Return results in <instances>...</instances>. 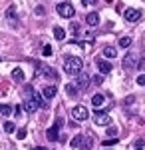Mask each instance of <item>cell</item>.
Returning <instances> with one entry per match:
<instances>
[{
    "mask_svg": "<svg viewBox=\"0 0 145 150\" xmlns=\"http://www.w3.org/2000/svg\"><path fill=\"white\" fill-rule=\"evenodd\" d=\"M34 150H46V148H44V146H36Z\"/></svg>",
    "mask_w": 145,
    "mask_h": 150,
    "instance_id": "8d00e7d4",
    "label": "cell"
},
{
    "mask_svg": "<svg viewBox=\"0 0 145 150\" xmlns=\"http://www.w3.org/2000/svg\"><path fill=\"white\" fill-rule=\"evenodd\" d=\"M14 114H16V116L22 114V106H16V108H14Z\"/></svg>",
    "mask_w": 145,
    "mask_h": 150,
    "instance_id": "e575fe53",
    "label": "cell"
},
{
    "mask_svg": "<svg viewBox=\"0 0 145 150\" xmlns=\"http://www.w3.org/2000/svg\"><path fill=\"white\" fill-rule=\"evenodd\" d=\"M6 16H8L10 20H14V18H16V8H14V6H10V8L6 10Z\"/></svg>",
    "mask_w": 145,
    "mask_h": 150,
    "instance_id": "484cf974",
    "label": "cell"
},
{
    "mask_svg": "<svg viewBox=\"0 0 145 150\" xmlns=\"http://www.w3.org/2000/svg\"><path fill=\"white\" fill-rule=\"evenodd\" d=\"M103 56L112 60V58L117 56V50H115V48H112V46H105V48H103Z\"/></svg>",
    "mask_w": 145,
    "mask_h": 150,
    "instance_id": "2e32d148",
    "label": "cell"
},
{
    "mask_svg": "<svg viewBox=\"0 0 145 150\" xmlns=\"http://www.w3.org/2000/svg\"><path fill=\"white\" fill-rule=\"evenodd\" d=\"M84 68V60L79 56H68L64 60V70H66V74H72V76H76L79 74Z\"/></svg>",
    "mask_w": 145,
    "mask_h": 150,
    "instance_id": "6da1fadb",
    "label": "cell"
},
{
    "mask_svg": "<svg viewBox=\"0 0 145 150\" xmlns=\"http://www.w3.org/2000/svg\"><path fill=\"white\" fill-rule=\"evenodd\" d=\"M117 142V138H105L103 140V146H112V144H115Z\"/></svg>",
    "mask_w": 145,
    "mask_h": 150,
    "instance_id": "f546056e",
    "label": "cell"
},
{
    "mask_svg": "<svg viewBox=\"0 0 145 150\" xmlns=\"http://www.w3.org/2000/svg\"><path fill=\"white\" fill-rule=\"evenodd\" d=\"M131 42H133V40H131L129 36H123V38H119V46H121V48H129V46H131Z\"/></svg>",
    "mask_w": 145,
    "mask_h": 150,
    "instance_id": "d6986e66",
    "label": "cell"
},
{
    "mask_svg": "<svg viewBox=\"0 0 145 150\" xmlns=\"http://www.w3.org/2000/svg\"><path fill=\"white\" fill-rule=\"evenodd\" d=\"M91 80H93V84H101V82H103V74H96Z\"/></svg>",
    "mask_w": 145,
    "mask_h": 150,
    "instance_id": "f1b7e54d",
    "label": "cell"
},
{
    "mask_svg": "<svg viewBox=\"0 0 145 150\" xmlns=\"http://www.w3.org/2000/svg\"><path fill=\"white\" fill-rule=\"evenodd\" d=\"M91 144H93V140L91 138H88V136H84V140H82V150H91Z\"/></svg>",
    "mask_w": 145,
    "mask_h": 150,
    "instance_id": "ac0fdd59",
    "label": "cell"
},
{
    "mask_svg": "<svg viewBox=\"0 0 145 150\" xmlns=\"http://www.w3.org/2000/svg\"><path fill=\"white\" fill-rule=\"evenodd\" d=\"M123 16H125L127 22H137V20L141 18V10H137V8H127V10L123 12Z\"/></svg>",
    "mask_w": 145,
    "mask_h": 150,
    "instance_id": "ba28073f",
    "label": "cell"
},
{
    "mask_svg": "<svg viewBox=\"0 0 145 150\" xmlns=\"http://www.w3.org/2000/svg\"><path fill=\"white\" fill-rule=\"evenodd\" d=\"M54 38H56V40H64V38H66V30H64L62 26H54Z\"/></svg>",
    "mask_w": 145,
    "mask_h": 150,
    "instance_id": "5bb4252c",
    "label": "cell"
},
{
    "mask_svg": "<svg viewBox=\"0 0 145 150\" xmlns=\"http://www.w3.org/2000/svg\"><path fill=\"white\" fill-rule=\"evenodd\" d=\"M58 92V88L54 86V84H48V86H44V98L46 100H50V98H54Z\"/></svg>",
    "mask_w": 145,
    "mask_h": 150,
    "instance_id": "8fae6325",
    "label": "cell"
},
{
    "mask_svg": "<svg viewBox=\"0 0 145 150\" xmlns=\"http://www.w3.org/2000/svg\"><path fill=\"white\" fill-rule=\"evenodd\" d=\"M4 132H8V134H12V132H16V126H14V122H4Z\"/></svg>",
    "mask_w": 145,
    "mask_h": 150,
    "instance_id": "603a6c76",
    "label": "cell"
},
{
    "mask_svg": "<svg viewBox=\"0 0 145 150\" xmlns=\"http://www.w3.org/2000/svg\"><path fill=\"white\" fill-rule=\"evenodd\" d=\"M52 54H54L52 46H44V56H52Z\"/></svg>",
    "mask_w": 145,
    "mask_h": 150,
    "instance_id": "4dcf8cb0",
    "label": "cell"
},
{
    "mask_svg": "<svg viewBox=\"0 0 145 150\" xmlns=\"http://www.w3.org/2000/svg\"><path fill=\"white\" fill-rule=\"evenodd\" d=\"M105 134H107V138H115V134H117V128H115V126H109Z\"/></svg>",
    "mask_w": 145,
    "mask_h": 150,
    "instance_id": "d4e9b609",
    "label": "cell"
},
{
    "mask_svg": "<svg viewBox=\"0 0 145 150\" xmlns=\"http://www.w3.org/2000/svg\"><path fill=\"white\" fill-rule=\"evenodd\" d=\"M96 64H98V70H100V74H109L113 70V66H112V62L109 60H103V58H96Z\"/></svg>",
    "mask_w": 145,
    "mask_h": 150,
    "instance_id": "8992f818",
    "label": "cell"
},
{
    "mask_svg": "<svg viewBox=\"0 0 145 150\" xmlns=\"http://www.w3.org/2000/svg\"><path fill=\"white\" fill-rule=\"evenodd\" d=\"M24 110H26V112H30V114H34V112L38 110V106H36L32 100H26V102H24Z\"/></svg>",
    "mask_w": 145,
    "mask_h": 150,
    "instance_id": "e0dca14e",
    "label": "cell"
},
{
    "mask_svg": "<svg viewBox=\"0 0 145 150\" xmlns=\"http://www.w3.org/2000/svg\"><path fill=\"white\" fill-rule=\"evenodd\" d=\"M0 60H2V56H0Z\"/></svg>",
    "mask_w": 145,
    "mask_h": 150,
    "instance_id": "f35d334b",
    "label": "cell"
},
{
    "mask_svg": "<svg viewBox=\"0 0 145 150\" xmlns=\"http://www.w3.org/2000/svg\"><path fill=\"white\" fill-rule=\"evenodd\" d=\"M96 0H82V6H93Z\"/></svg>",
    "mask_w": 145,
    "mask_h": 150,
    "instance_id": "d6a6232c",
    "label": "cell"
},
{
    "mask_svg": "<svg viewBox=\"0 0 145 150\" xmlns=\"http://www.w3.org/2000/svg\"><path fill=\"white\" fill-rule=\"evenodd\" d=\"M42 70H44V76L52 78V80H58V74L54 72V68H42Z\"/></svg>",
    "mask_w": 145,
    "mask_h": 150,
    "instance_id": "ffe728a7",
    "label": "cell"
},
{
    "mask_svg": "<svg viewBox=\"0 0 145 150\" xmlns=\"http://www.w3.org/2000/svg\"><path fill=\"white\" fill-rule=\"evenodd\" d=\"M54 124H56L58 128H62V126H64V120H62V118H56V122H54Z\"/></svg>",
    "mask_w": 145,
    "mask_h": 150,
    "instance_id": "836d02e7",
    "label": "cell"
},
{
    "mask_svg": "<svg viewBox=\"0 0 145 150\" xmlns=\"http://www.w3.org/2000/svg\"><path fill=\"white\" fill-rule=\"evenodd\" d=\"M135 150H143V146H135Z\"/></svg>",
    "mask_w": 145,
    "mask_h": 150,
    "instance_id": "74e56055",
    "label": "cell"
},
{
    "mask_svg": "<svg viewBox=\"0 0 145 150\" xmlns=\"http://www.w3.org/2000/svg\"><path fill=\"white\" fill-rule=\"evenodd\" d=\"M72 116H74L78 122H84V120L89 116V112H88V108H86V106L78 104V106H74V108H72Z\"/></svg>",
    "mask_w": 145,
    "mask_h": 150,
    "instance_id": "277c9868",
    "label": "cell"
},
{
    "mask_svg": "<svg viewBox=\"0 0 145 150\" xmlns=\"http://www.w3.org/2000/svg\"><path fill=\"white\" fill-rule=\"evenodd\" d=\"M82 140H84V136H82V134H78V136H74V138H72V142H70V144H72V148H79Z\"/></svg>",
    "mask_w": 145,
    "mask_h": 150,
    "instance_id": "44dd1931",
    "label": "cell"
},
{
    "mask_svg": "<svg viewBox=\"0 0 145 150\" xmlns=\"http://www.w3.org/2000/svg\"><path fill=\"white\" fill-rule=\"evenodd\" d=\"M137 84H139V86H145V74H139V76H137Z\"/></svg>",
    "mask_w": 145,
    "mask_h": 150,
    "instance_id": "1f68e13d",
    "label": "cell"
},
{
    "mask_svg": "<svg viewBox=\"0 0 145 150\" xmlns=\"http://www.w3.org/2000/svg\"><path fill=\"white\" fill-rule=\"evenodd\" d=\"M56 10L60 16H64V18H74V14H76V8L70 4V2H60L56 6Z\"/></svg>",
    "mask_w": 145,
    "mask_h": 150,
    "instance_id": "7a4b0ae2",
    "label": "cell"
},
{
    "mask_svg": "<svg viewBox=\"0 0 145 150\" xmlns=\"http://www.w3.org/2000/svg\"><path fill=\"white\" fill-rule=\"evenodd\" d=\"M139 62H137V56L135 54H127V56L123 58V70H137L139 68Z\"/></svg>",
    "mask_w": 145,
    "mask_h": 150,
    "instance_id": "5b68a950",
    "label": "cell"
},
{
    "mask_svg": "<svg viewBox=\"0 0 145 150\" xmlns=\"http://www.w3.org/2000/svg\"><path fill=\"white\" fill-rule=\"evenodd\" d=\"M16 136H18V140H24V138H26V128H20V130H16Z\"/></svg>",
    "mask_w": 145,
    "mask_h": 150,
    "instance_id": "4316f807",
    "label": "cell"
},
{
    "mask_svg": "<svg viewBox=\"0 0 145 150\" xmlns=\"http://www.w3.org/2000/svg\"><path fill=\"white\" fill-rule=\"evenodd\" d=\"M66 92L70 96H76L78 94V88H76V84H66Z\"/></svg>",
    "mask_w": 145,
    "mask_h": 150,
    "instance_id": "cb8c5ba5",
    "label": "cell"
},
{
    "mask_svg": "<svg viewBox=\"0 0 145 150\" xmlns=\"http://www.w3.org/2000/svg\"><path fill=\"white\" fill-rule=\"evenodd\" d=\"M70 30H72L74 34H79V24H78V22H72V26H70Z\"/></svg>",
    "mask_w": 145,
    "mask_h": 150,
    "instance_id": "83f0119b",
    "label": "cell"
},
{
    "mask_svg": "<svg viewBox=\"0 0 145 150\" xmlns=\"http://www.w3.org/2000/svg\"><path fill=\"white\" fill-rule=\"evenodd\" d=\"M12 78H14L16 82H24V78H26V76H24V70L14 68V70H12Z\"/></svg>",
    "mask_w": 145,
    "mask_h": 150,
    "instance_id": "9a60e30c",
    "label": "cell"
},
{
    "mask_svg": "<svg viewBox=\"0 0 145 150\" xmlns=\"http://www.w3.org/2000/svg\"><path fill=\"white\" fill-rule=\"evenodd\" d=\"M44 8H42V6H38V8H36V14H40V16H42V14H44Z\"/></svg>",
    "mask_w": 145,
    "mask_h": 150,
    "instance_id": "d590c367",
    "label": "cell"
},
{
    "mask_svg": "<svg viewBox=\"0 0 145 150\" xmlns=\"http://www.w3.org/2000/svg\"><path fill=\"white\" fill-rule=\"evenodd\" d=\"M93 122H96V126H107L109 122H112V118L107 112H103V110H96V114H93Z\"/></svg>",
    "mask_w": 145,
    "mask_h": 150,
    "instance_id": "3957f363",
    "label": "cell"
},
{
    "mask_svg": "<svg viewBox=\"0 0 145 150\" xmlns=\"http://www.w3.org/2000/svg\"><path fill=\"white\" fill-rule=\"evenodd\" d=\"M0 114H2V116H10V114H12V106H8V104H2V106H0Z\"/></svg>",
    "mask_w": 145,
    "mask_h": 150,
    "instance_id": "7402d4cb",
    "label": "cell"
},
{
    "mask_svg": "<svg viewBox=\"0 0 145 150\" xmlns=\"http://www.w3.org/2000/svg\"><path fill=\"white\" fill-rule=\"evenodd\" d=\"M76 86H78V88H82V90H86V88H89V76L86 74V72H84V70H82V72L78 74V80H76Z\"/></svg>",
    "mask_w": 145,
    "mask_h": 150,
    "instance_id": "9c48e42d",
    "label": "cell"
},
{
    "mask_svg": "<svg viewBox=\"0 0 145 150\" xmlns=\"http://www.w3.org/2000/svg\"><path fill=\"white\" fill-rule=\"evenodd\" d=\"M46 138L50 140V142H56L58 138H60V128L54 124V126H50L48 130H46Z\"/></svg>",
    "mask_w": 145,
    "mask_h": 150,
    "instance_id": "30bf717a",
    "label": "cell"
},
{
    "mask_svg": "<svg viewBox=\"0 0 145 150\" xmlns=\"http://www.w3.org/2000/svg\"><path fill=\"white\" fill-rule=\"evenodd\" d=\"M30 100H32L38 108H42V110H48V106H50V104H48V100H46L42 94H38V92H32V98H30Z\"/></svg>",
    "mask_w": 145,
    "mask_h": 150,
    "instance_id": "52a82bcc",
    "label": "cell"
},
{
    "mask_svg": "<svg viewBox=\"0 0 145 150\" xmlns=\"http://www.w3.org/2000/svg\"><path fill=\"white\" fill-rule=\"evenodd\" d=\"M86 22H88L89 26H98V24H100V14H98V12H89L88 16H86Z\"/></svg>",
    "mask_w": 145,
    "mask_h": 150,
    "instance_id": "7c38bea8",
    "label": "cell"
},
{
    "mask_svg": "<svg viewBox=\"0 0 145 150\" xmlns=\"http://www.w3.org/2000/svg\"><path fill=\"white\" fill-rule=\"evenodd\" d=\"M103 102H105V96H103V94L98 92V94H93V96H91V104H93L96 108H101Z\"/></svg>",
    "mask_w": 145,
    "mask_h": 150,
    "instance_id": "4fadbf2b",
    "label": "cell"
}]
</instances>
